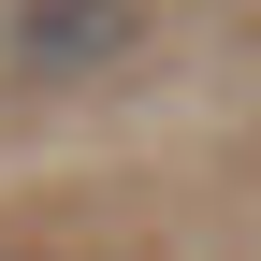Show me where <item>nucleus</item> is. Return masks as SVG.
<instances>
[{
    "instance_id": "nucleus-1",
    "label": "nucleus",
    "mask_w": 261,
    "mask_h": 261,
    "mask_svg": "<svg viewBox=\"0 0 261 261\" xmlns=\"http://www.w3.org/2000/svg\"><path fill=\"white\" fill-rule=\"evenodd\" d=\"M160 0H0V73L15 87H102L145 58Z\"/></svg>"
}]
</instances>
